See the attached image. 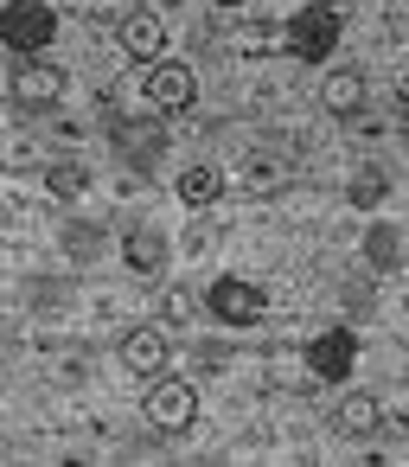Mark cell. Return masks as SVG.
I'll list each match as a JSON object with an SVG mask.
<instances>
[{
    "mask_svg": "<svg viewBox=\"0 0 409 467\" xmlns=\"http://www.w3.org/2000/svg\"><path fill=\"white\" fill-rule=\"evenodd\" d=\"M281 46H288V58H301V65H320V58L339 46V7L313 0V7L288 14V20H281Z\"/></svg>",
    "mask_w": 409,
    "mask_h": 467,
    "instance_id": "1",
    "label": "cell"
},
{
    "mask_svg": "<svg viewBox=\"0 0 409 467\" xmlns=\"http://www.w3.org/2000/svg\"><path fill=\"white\" fill-rule=\"evenodd\" d=\"M58 33V14L46 0H0V46L7 52H46Z\"/></svg>",
    "mask_w": 409,
    "mask_h": 467,
    "instance_id": "2",
    "label": "cell"
},
{
    "mask_svg": "<svg viewBox=\"0 0 409 467\" xmlns=\"http://www.w3.org/2000/svg\"><path fill=\"white\" fill-rule=\"evenodd\" d=\"M7 97H14L20 116H39V109H52V103L65 97V71H58L52 58H39V52H20V65H14V78H7Z\"/></svg>",
    "mask_w": 409,
    "mask_h": 467,
    "instance_id": "3",
    "label": "cell"
},
{
    "mask_svg": "<svg viewBox=\"0 0 409 467\" xmlns=\"http://www.w3.org/2000/svg\"><path fill=\"white\" fill-rule=\"evenodd\" d=\"M148 422L167 429V435H186V429L199 422V390H192V378L154 371V378H148Z\"/></svg>",
    "mask_w": 409,
    "mask_h": 467,
    "instance_id": "4",
    "label": "cell"
},
{
    "mask_svg": "<svg viewBox=\"0 0 409 467\" xmlns=\"http://www.w3.org/2000/svg\"><path fill=\"white\" fill-rule=\"evenodd\" d=\"M141 97H148L154 109H192V103H199V78H192V65H179V58H148V65H141Z\"/></svg>",
    "mask_w": 409,
    "mask_h": 467,
    "instance_id": "5",
    "label": "cell"
},
{
    "mask_svg": "<svg viewBox=\"0 0 409 467\" xmlns=\"http://www.w3.org/2000/svg\"><path fill=\"white\" fill-rule=\"evenodd\" d=\"M205 314L224 320V327H256L262 320V288L243 282V275H224V282L205 288Z\"/></svg>",
    "mask_w": 409,
    "mask_h": 467,
    "instance_id": "6",
    "label": "cell"
},
{
    "mask_svg": "<svg viewBox=\"0 0 409 467\" xmlns=\"http://www.w3.org/2000/svg\"><path fill=\"white\" fill-rule=\"evenodd\" d=\"M116 46H122L135 65L167 58V20H160V7H128V14L116 20Z\"/></svg>",
    "mask_w": 409,
    "mask_h": 467,
    "instance_id": "7",
    "label": "cell"
},
{
    "mask_svg": "<svg viewBox=\"0 0 409 467\" xmlns=\"http://www.w3.org/2000/svg\"><path fill=\"white\" fill-rule=\"evenodd\" d=\"M307 365H313V378H320V384H345V378H352V365H358V333H345V327L313 333V339H307Z\"/></svg>",
    "mask_w": 409,
    "mask_h": 467,
    "instance_id": "8",
    "label": "cell"
},
{
    "mask_svg": "<svg viewBox=\"0 0 409 467\" xmlns=\"http://www.w3.org/2000/svg\"><path fill=\"white\" fill-rule=\"evenodd\" d=\"M167 358H173V339H167V327H128V333H122V365H128L135 378H154V371H167Z\"/></svg>",
    "mask_w": 409,
    "mask_h": 467,
    "instance_id": "9",
    "label": "cell"
},
{
    "mask_svg": "<svg viewBox=\"0 0 409 467\" xmlns=\"http://www.w3.org/2000/svg\"><path fill=\"white\" fill-rule=\"evenodd\" d=\"M122 256H128V269H135V275H160V269H167V256H173V244H167V231H160V224H135V231L122 237Z\"/></svg>",
    "mask_w": 409,
    "mask_h": 467,
    "instance_id": "10",
    "label": "cell"
},
{
    "mask_svg": "<svg viewBox=\"0 0 409 467\" xmlns=\"http://www.w3.org/2000/svg\"><path fill=\"white\" fill-rule=\"evenodd\" d=\"M262 378L269 390H313V365H307V346H269L262 352Z\"/></svg>",
    "mask_w": 409,
    "mask_h": 467,
    "instance_id": "11",
    "label": "cell"
},
{
    "mask_svg": "<svg viewBox=\"0 0 409 467\" xmlns=\"http://www.w3.org/2000/svg\"><path fill=\"white\" fill-rule=\"evenodd\" d=\"M377 422H383V403H377L371 390H345V397L332 403V429L352 435V441H358V435H377Z\"/></svg>",
    "mask_w": 409,
    "mask_h": 467,
    "instance_id": "12",
    "label": "cell"
},
{
    "mask_svg": "<svg viewBox=\"0 0 409 467\" xmlns=\"http://www.w3.org/2000/svg\"><path fill=\"white\" fill-rule=\"evenodd\" d=\"M320 103H326V116H358V109H364V71H358V65H339V71L320 84Z\"/></svg>",
    "mask_w": 409,
    "mask_h": 467,
    "instance_id": "13",
    "label": "cell"
},
{
    "mask_svg": "<svg viewBox=\"0 0 409 467\" xmlns=\"http://www.w3.org/2000/svg\"><path fill=\"white\" fill-rule=\"evenodd\" d=\"M288 180H294V173H288V161H275V154H250L237 186H243L250 199H275V192H288Z\"/></svg>",
    "mask_w": 409,
    "mask_h": 467,
    "instance_id": "14",
    "label": "cell"
},
{
    "mask_svg": "<svg viewBox=\"0 0 409 467\" xmlns=\"http://www.w3.org/2000/svg\"><path fill=\"white\" fill-rule=\"evenodd\" d=\"M403 256H409V250H403V231H396V224H371V231H364V269H371V275L403 269Z\"/></svg>",
    "mask_w": 409,
    "mask_h": 467,
    "instance_id": "15",
    "label": "cell"
},
{
    "mask_svg": "<svg viewBox=\"0 0 409 467\" xmlns=\"http://www.w3.org/2000/svg\"><path fill=\"white\" fill-rule=\"evenodd\" d=\"M58 244H65V256H71V263H97V256H103V224L71 218V224L58 231Z\"/></svg>",
    "mask_w": 409,
    "mask_h": 467,
    "instance_id": "16",
    "label": "cell"
},
{
    "mask_svg": "<svg viewBox=\"0 0 409 467\" xmlns=\"http://www.w3.org/2000/svg\"><path fill=\"white\" fill-rule=\"evenodd\" d=\"M218 192H224V173H218V167H186V173H179V199H186L192 212H205Z\"/></svg>",
    "mask_w": 409,
    "mask_h": 467,
    "instance_id": "17",
    "label": "cell"
},
{
    "mask_svg": "<svg viewBox=\"0 0 409 467\" xmlns=\"http://www.w3.org/2000/svg\"><path fill=\"white\" fill-rule=\"evenodd\" d=\"M39 180H46V192H52V199H84V186H90V173H84L77 161H52Z\"/></svg>",
    "mask_w": 409,
    "mask_h": 467,
    "instance_id": "18",
    "label": "cell"
},
{
    "mask_svg": "<svg viewBox=\"0 0 409 467\" xmlns=\"http://www.w3.org/2000/svg\"><path fill=\"white\" fill-rule=\"evenodd\" d=\"M383 192H390V173H383L377 161H371V167H358V173L345 180V199H352V205H377Z\"/></svg>",
    "mask_w": 409,
    "mask_h": 467,
    "instance_id": "19",
    "label": "cell"
},
{
    "mask_svg": "<svg viewBox=\"0 0 409 467\" xmlns=\"http://www.w3.org/2000/svg\"><path fill=\"white\" fill-rule=\"evenodd\" d=\"M192 314H199V295H192V288H167V295H160V327H167V333L192 327Z\"/></svg>",
    "mask_w": 409,
    "mask_h": 467,
    "instance_id": "20",
    "label": "cell"
},
{
    "mask_svg": "<svg viewBox=\"0 0 409 467\" xmlns=\"http://www.w3.org/2000/svg\"><path fill=\"white\" fill-rule=\"evenodd\" d=\"M211 244H218V224H211V218H192V224H186V237H179V250H186V256H205Z\"/></svg>",
    "mask_w": 409,
    "mask_h": 467,
    "instance_id": "21",
    "label": "cell"
},
{
    "mask_svg": "<svg viewBox=\"0 0 409 467\" xmlns=\"http://www.w3.org/2000/svg\"><path fill=\"white\" fill-rule=\"evenodd\" d=\"M339 301H345V307H352V314H371V307H377V288H371V282H364V275H352V282H345V288H339Z\"/></svg>",
    "mask_w": 409,
    "mask_h": 467,
    "instance_id": "22",
    "label": "cell"
},
{
    "mask_svg": "<svg viewBox=\"0 0 409 467\" xmlns=\"http://www.w3.org/2000/svg\"><path fill=\"white\" fill-rule=\"evenodd\" d=\"M33 301H39L46 314H58V307L71 301V288H65V282H39V288H33Z\"/></svg>",
    "mask_w": 409,
    "mask_h": 467,
    "instance_id": "23",
    "label": "cell"
},
{
    "mask_svg": "<svg viewBox=\"0 0 409 467\" xmlns=\"http://www.w3.org/2000/svg\"><path fill=\"white\" fill-rule=\"evenodd\" d=\"M192 358H199V365H205V371H224V365H230V346H199V352H192Z\"/></svg>",
    "mask_w": 409,
    "mask_h": 467,
    "instance_id": "24",
    "label": "cell"
},
{
    "mask_svg": "<svg viewBox=\"0 0 409 467\" xmlns=\"http://www.w3.org/2000/svg\"><path fill=\"white\" fill-rule=\"evenodd\" d=\"M218 7H243V0H218Z\"/></svg>",
    "mask_w": 409,
    "mask_h": 467,
    "instance_id": "25",
    "label": "cell"
},
{
    "mask_svg": "<svg viewBox=\"0 0 409 467\" xmlns=\"http://www.w3.org/2000/svg\"><path fill=\"white\" fill-rule=\"evenodd\" d=\"M160 7H179V0H160Z\"/></svg>",
    "mask_w": 409,
    "mask_h": 467,
    "instance_id": "26",
    "label": "cell"
}]
</instances>
